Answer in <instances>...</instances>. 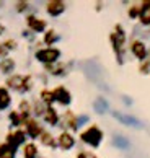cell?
Masks as SVG:
<instances>
[{"label": "cell", "instance_id": "ac0fdd59", "mask_svg": "<svg viewBox=\"0 0 150 158\" xmlns=\"http://www.w3.org/2000/svg\"><path fill=\"white\" fill-rule=\"evenodd\" d=\"M95 109L98 111V113H105V111L108 109V103H106V99H103V98H98L96 101H95Z\"/></svg>", "mask_w": 150, "mask_h": 158}, {"label": "cell", "instance_id": "8fae6325", "mask_svg": "<svg viewBox=\"0 0 150 158\" xmlns=\"http://www.w3.org/2000/svg\"><path fill=\"white\" fill-rule=\"evenodd\" d=\"M140 21L144 25H150V2H144L140 7V15H139Z\"/></svg>", "mask_w": 150, "mask_h": 158}, {"label": "cell", "instance_id": "cb8c5ba5", "mask_svg": "<svg viewBox=\"0 0 150 158\" xmlns=\"http://www.w3.org/2000/svg\"><path fill=\"white\" fill-rule=\"evenodd\" d=\"M10 121H11V124H13V126L21 124V121H20V118H18V114H16V113H11L10 114Z\"/></svg>", "mask_w": 150, "mask_h": 158}, {"label": "cell", "instance_id": "1f68e13d", "mask_svg": "<svg viewBox=\"0 0 150 158\" xmlns=\"http://www.w3.org/2000/svg\"><path fill=\"white\" fill-rule=\"evenodd\" d=\"M0 7H2V3H0Z\"/></svg>", "mask_w": 150, "mask_h": 158}, {"label": "cell", "instance_id": "4dcf8cb0", "mask_svg": "<svg viewBox=\"0 0 150 158\" xmlns=\"http://www.w3.org/2000/svg\"><path fill=\"white\" fill-rule=\"evenodd\" d=\"M2 33H3V26H2V25H0V34H2Z\"/></svg>", "mask_w": 150, "mask_h": 158}, {"label": "cell", "instance_id": "ffe728a7", "mask_svg": "<svg viewBox=\"0 0 150 158\" xmlns=\"http://www.w3.org/2000/svg\"><path fill=\"white\" fill-rule=\"evenodd\" d=\"M41 142L44 145H49V147H54V145H56V142H54V139H52L51 134H43V135H41Z\"/></svg>", "mask_w": 150, "mask_h": 158}, {"label": "cell", "instance_id": "5bb4252c", "mask_svg": "<svg viewBox=\"0 0 150 158\" xmlns=\"http://www.w3.org/2000/svg\"><path fill=\"white\" fill-rule=\"evenodd\" d=\"M0 158H15V150L8 143L0 145Z\"/></svg>", "mask_w": 150, "mask_h": 158}, {"label": "cell", "instance_id": "8992f818", "mask_svg": "<svg viewBox=\"0 0 150 158\" xmlns=\"http://www.w3.org/2000/svg\"><path fill=\"white\" fill-rule=\"evenodd\" d=\"M64 10H65V3H64V2L54 0V2H49V3H48V13H49V15H52V16L60 15Z\"/></svg>", "mask_w": 150, "mask_h": 158}, {"label": "cell", "instance_id": "9c48e42d", "mask_svg": "<svg viewBox=\"0 0 150 158\" xmlns=\"http://www.w3.org/2000/svg\"><path fill=\"white\" fill-rule=\"evenodd\" d=\"M73 143H75V140H73V137L70 135V134H67V132H62V134H60V137H59V145H60V147L64 148V150L72 148Z\"/></svg>", "mask_w": 150, "mask_h": 158}, {"label": "cell", "instance_id": "2e32d148", "mask_svg": "<svg viewBox=\"0 0 150 158\" xmlns=\"http://www.w3.org/2000/svg\"><path fill=\"white\" fill-rule=\"evenodd\" d=\"M8 104H10V95H8V91L5 90V88H0V109L8 108Z\"/></svg>", "mask_w": 150, "mask_h": 158}, {"label": "cell", "instance_id": "e0dca14e", "mask_svg": "<svg viewBox=\"0 0 150 158\" xmlns=\"http://www.w3.org/2000/svg\"><path fill=\"white\" fill-rule=\"evenodd\" d=\"M13 69H15V62L11 59H3L2 64H0V70H2L3 73H10Z\"/></svg>", "mask_w": 150, "mask_h": 158}, {"label": "cell", "instance_id": "7c38bea8", "mask_svg": "<svg viewBox=\"0 0 150 158\" xmlns=\"http://www.w3.org/2000/svg\"><path fill=\"white\" fill-rule=\"evenodd\" d=\"M26 131H28V135L36 139L39 135V127H38V122H34L33 119L26 121Z\"/></svg>", "mask_w": 150, "mask_h": 158}, {"label": "cell", "instance_id": "7a4b0ae2", "mask_svg": "<svg viewBox=\"0 0 150 158\" xmlns=\"http://www.w3.org/2000/svg\"><path fill=\"white\" fill-rule=\"evenodd\" d=\"M59 56H60V52L57 51V49H52V48H48V49H43V51H38L36 52V59L39 62H44V64L56 62Z\"/></svg>", "mask_w": 150, "mask_h": 158}, {"label": "cell", "instance_id": "7402d4cb", "mask_svg": "<svg viewBox=\"0 0 150 158\" xmlns=\"http://www.w3.org/2000/svg\"><path fill=\"white\" fill-rule=\"evenodd\" d=\"M41 96H43V101L48 103V104H51V103L56 99V98H54V93H51V91H48V90H44V91L41 93Z\"/></svg>", "mask_w": 150, "mask_h": 158}, {"label": "cell", "instance_id": "9a60e30c", "mask_svg": "<svg viewBox=\"0 0 150 158\" xmlns=\"http://www.w3.org/2000/svg\"><path fill=\"white\" fill-rule=\"evenodd\" d=\"M44 119H46V122L48 124H51V126H54V124H57V114H56V111L52 109V108H48L46 109V113H44Z\"/></svg>", "mask_w": 150, "mask_h": 158}, {"label": "cell", "instance_id": "f1b7e54d", "mask_svg": "<svg viewBox=\"0 0 150 158\" xmlns=\"http://www.w3.org/2000/svg\"><path fill=\"white\" fill-rule=\"evenodd\" d=\"M26 7H28L26 2H20V3H18V10H23V8H26Z\"/></svg>", "mask_w": 150, "mask_h": 158}, {"label": "cell", "instance_id": "6da1fadb", "mask_svg": "<svg viewBox=\"0 0 150 158\" xmlns=\"http://www.w3.org/2000/svg\"><path fill=\"white\" fill-rule=\"evenodd\" d=\"M101 139H103V132L98 127H95V126L90 127L88 131H85L82 134V140H83L85 143L91 145V147H98L100 142H101Z\"/></svg>", "mask_w": 150, "mask_h": 158}, {"label": "cell", "instance_id": "83f0119b", "mask_svg": "<svg viewBox=\"0 0 150 158\" xmlns=\"http://www.w3.org/2000/svg\"><path fill=\"white\" fill-rule=\"evenodd\" d=\"M20 108L23 109V113H25V114H26V113H28V109H30V104H28L26 101H23V103L20 104Z\"/></svg>", "mask_w": 150, "mask_h": 158}, {"label": "cell", "instance_id": "603a6c76", "mask_svg": "<svg viewBox=\"0 0 150 158\" xmlns=\"http://www.w3.org/2000/svg\"><path fill=\"white\" fill-rule=\"evenodd\" d=\"M56 39H57L56 33H54V31H49L48 34H46V39H44V41H46V44H52Z\"/></svg>", "mask_w": 150, "mask_h": 158}, {"label": "cell", "instance_id": "4316f807", "mask_svg": "<svg viewBox=\"0 0 150 158\" xmlns=\"http://www.w3.org/2000/svg\"><path fill=\"white\" fill-rule=\"evenodd\" d=\"M15 41H11V39H8L7 41V43H5V48H7V49H15Z\"/></svg>", "mask_w": 150, "mask_h": 158}, {"label": "cell", "instance_id": "484cf974", "mask_svg": "<svg viewBox=\"0 0 150 158\" xmlns=\"http://www.w3.org/2000/svg\"><path fill=\"white\" fill-rule=\"evenodd\" d=\"M137 13L140 15V8H139V7H134V8H131V11H129V15L132 16V18H135V16H137Z\"/></svg>", "mask_w": 150, "mask_h": 158}, {"label": "cell", "instance_id": "52a82bcc", "mask_svg": "<svg viewBox=\"0 0 150 158\" xmlns=\"http://www.w3.org/2000/svg\"><path fill=\"white\" fill-rule=\"evenodd\" d=\"M113 116L116 119H119L123 124L126 126H132V127H142V124L135 118H132V116H126V114H121V113H113Z\"/></svg>", "mask_w": 150, "mask_h": 158}, {"label": "cell", "instance_id": "5b68a950", "mask_svg": "<svg viewBox=\"0 0 150 158\" xmlns=\"http://www.w3.org/2000/svg\"><path fill=\"white\" fill-rule=\"evenodd\" d=\"M7 142H8V145L11 148H16V147H20V145L25 142V132H15V134H10L8 135V139H7Z\"/></svg>", "mask_w": 150, "mask_h": 158}, {"label": "cell", "instance_id": "d6986e66", "mask_svg": "<svg viewBox=\"0 0 150 158\" xmlns=\"http://www.w3.org/2000/svg\"><path fill=\"white\" fill-rule=\"evenodd\" d=\"M36 155H38V148L33 143L26 145L25 147V158H36Z\"/></svg>", "mask_w": 150, "mask_h": 158}, {"label": "cell", "instance_id": "ba28073f", "mask_svg": "<svg viewBox=\"0 0 150 158\" xmlns=\"http://www.w3.org/2000/svg\"><path fill=\"white\" fill-rule=\"evenodd\" d=\"M131 49H132V52H134L135 57H139V59H145L147 49H145V44H144V43H140V41H135V43H132Z\"/></svg>", "mask_w": 150, "mask_h": 158}, {"label": "cell", "instance_id": "d4e9b609", "mask_svg": "<svg viewBox=\"0 0 150 158\" xmlns=\"http://www.w3.org/2000/svg\"><path fill=\"white\" fill-rule=\"evenodd\" d=\"M34 113H36V114H44L46 113V111L43 109V106H41V103H34Z\"/></svg>", "mask_w": 150, "mask_h": 158}, {"label": "cell", "instance_id": "f546056e", "mask_svg": "<svg viewBox=\"0 0 150 158\" xmlns=\"http://www.w3.org/2000/svg\"><path fill=\"white\" fill-rule=\"evenodd\" d=\"M77 158H90V156H88V155H86V153H80V155H78Z\"/></svg>", "mask_w": 150, "mask_h": 158}, {"label": "cell", "instance_id": "44dd1931", "mask_svg": "<svg viewBox=\"0 0 150 158\" xmlns=\"http://www.w3.org/2000/svg\"><path fill=\"white\" fill-rule=\"evenodd\" d=\"M49 70L52 75H60L62 70H64V65H51V64H48V67H46Z\"/></svg>", "mask_w": 150, "mask_h": 158}, {"label": "cell", "instance_id": "3957f363", "mask_svg": "<svg viewBox=\"0 0 150 158\" xmlns=\"http://www.w3.org/2000/svg\"><path fill=\"white\" fill-rule=\"evenodd\" d=\"M31 78L30 77H20V75H13L11 78H8V86L10 88H15V90H20V91H25V90H30L31 86Z\"/></svg>", "mask_w": 150, "mask_h": 158}, {"label": "cell", "instance_id": "4fadbf2b", "mask_svg": "<svg viewBox=\"0 0 150 158\" xmlns=\"http://www.w3.org/2000/svg\"><path fill=\"white\" fill-rule=\"evenodd\" d=\"M113 143L116 145L118 148H123V150H127L129 148V140L126 139V137H123V135H114V139H113Z\"/></svg>", "mask_w": 150, "mask_h": 158}, {"label": "cell", "instance_id": "277c9868", "mask_svg": "<svg viewBox=\"0 0 150 158\" xmlns=\"http://www.w3.org/2000/svg\"><path fill=\"white\" fill-rule=\"evenodd\" d=\"M52 93H54V98L60 104H69V103H70V93H69L64 86H57Z\"/></svg>", "mask_w": 150, "mask_h": 158}, {"label": "cell", "instance_id": "30bf717a", "mask_svg": "<svg viewBox=\"0 0 150 158\" xmlns=\"http://www.w3.org/2000/svg\"><path fill=\"white\" fill-rule=\"evenodd\" d=\"M28 25H30V28L34 33H41V31H44V28H46V23L43 20L34 18V16H28Z\"/></svg>", "mask_w": 150, "mask_h": 158}]
</instances>
